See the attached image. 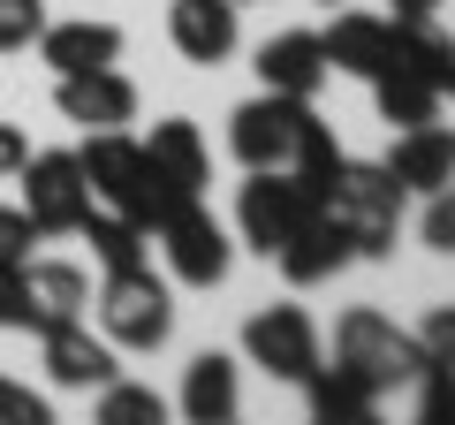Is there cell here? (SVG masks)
I'll list each match as a JSON object with an SVG mask.
<instances>
[{"instance_id": "obj_1", "label": "cell", "mask_w": 455, "mask_h": 425, "mask_svg": "<svg viewBox=\"0 0 455 425\" xmlns=\"http://www.w3.org/2000/svg\"><path fill=\"white\" fill-rule=\"evenodd\" d=\"M76 160H84V182H92V205L130 212L137 229H160L167 205L190 197V190H175V182L145 160V137H130V130H84Z\"/></svg>"}, {"instance_id": "obj_2", "label": "cell", "mask_w": 455, "mask_h": 425, "mask_svg": "<svg viewBox=\"0 0 455 425\" xmlns=\"http://www.w3.org/2000/svg\"><path fill=\"white\" fill-rule=\"evenodd\" d=\"M403 182L387 175L379 160H349L341 152V167L319 182V205L334 212L341 229H349V244H357V259H387L395 251V229H403Z\"/></svg>"}, {"instance_id": "obj_3", "label": "cell", "mask_w": 455, "mask_h": 425, "mask_svg": "<svg viewBox=\"0 0 455 425\" xmlns=\"http://www.w3.org/2000/svg\"><path fill=\"white\" fill-rule=\"evenodd\" d=\"M334 365H349L372 395H395V388H410V380L425 373V342L410 327H395L387 311L357 304V311L334 319Z\"/></svg>"}, {"instance_id": "obj_4", "label": "cell", "mask_w": 455, "mask_h": 425, "mask_svg": "<svg viewBox=\"0 0 455 425\" xmlns=\"http://www.w3.org/2000/svg\"><path fill=\"white\" fill-rule=\"evenodd\" d=\"M319 182H304L296 167H251L243 197H235V236H243L259 259H274L281 244H289L296 229H311L319 221Z\"/></svg>"}, {"instance_id": "obj_5", "label": "cell", "mask_w": 455, "mask_h": 425, "mask_svg": "<svg viewBox=\"0 0 455 425\" xmlns=\"http://www.w3.org/2000/svg\"><path fill=\"white\" fill-rule=\"evenodd\" d=\"M99 334L114 349H160L175 334V289L152 274V259L145 266H114L99 281Z\"/></svg>"}, {"instance_id": "obj_6", "label": "cell", "mask_w": 455, "mask_h": 425, "mask_svg": "<svg viewBox=\"0 0 455 425\" xmlns=\"http://www.w3.org/2000/svg\"><path fill=\"white\" fill-rule=\"evenodd\" d=\"M152 244L167 251V274H175L182 289H220L228 266H235V244H228V229L205 212V197H175L167 221L152 229Z\"/></svg>"}, {"instance_id": "obj_7", "label": "cell", "mask_w": 455, "mask_h": 425, "mask_svg": "<svg viewBox=\"0 0 455 425\" xmlns=\"http://www.w3.org/2000/svg\"><path fill=\"white\" fill-rule=\"evenodd\" d=\"M243 357L259 365V373L304 388V380L319 373V357H326L319 319H311L304 304H266V311H251V319H243Z\"/></svg>"}, {"instance_id": "obj_8", "label": "cell", "mask_w": 455, "mask_h": 425, "mask_svg": "<svg viewBox=\"0 0 455 425\" xmlns=\"http://www.w3.org/2000/svg\"><path fill=\"white\" fill-rule=\"evenodd\" d=\"M16 175H23V212H31L38 236H76L84 229V212H92V182H84L76 152H31Z\"/></svg>"}, {"instance_id": "obj_9", "label": "cell", "mask_w": 455, "mask_h": 425, "mask_svg": "<svg viewBox=\"0 0 455 425\" xmlns=\"http://www.w3.org/2000/svg\"><path fill=\"white\" fill-rule=\"evenodd\" d=\"M311 122V99H289V92H259L228 115V152L243 167H289L296 137Z\"/></svg>"}, {"instance_id": "obj_10", "label": "cell", "mask_w": 455, "mask_h": 425, "mask_svg": "<svg viewBox=\"0 0 455 425\" xmlns=\"http://www.w3.org/2000/svg\"><path fill=\"white\" fill-rule=\"evenodd\" d=\"M167 38L190 68H220L243 46V0H175L167 8Z\"/></svg>"}, {"instance_id": "obj_11", "label": "cell", "mask_w": 455, "mask_h": 425, "mask_svg": "<svg viewBox=\"0 0 455 425\" xmlns=\"http://www.w3.org/2000/svg\"><path fill=\"white\" fill-rule=\"evenodd\" d=\"M53 107H61L76 130H130L137 122V84L122 68H76V76H53Z\"/></svg>"}, {"instance_id": "obj_12", "label": "cell", "mask_w": 455, "mask_h": 425, "mask_svg": "<svg viewBox=\"0 0 455 425\" xmlns=\"http://www.w3.org/2000/svg\"><path fill=\"white\" fill-rule=\"evenodd\" d=\"M84 304H92L84 266H68V259H23V334H46V327H61V319H84Z\"/></svg>"}, {"instance_id": "obj_13", "label": "cell", "mask_w": 455, "mask_h": 425, "mask_svg": "<svg viewBox=\"0 0 455 425\" xmlns=\"http://www.w3.org/2000/svg\"><path fill=\"white\" fill-rule=\"evenodd\" d=\"M274 266H281V281H289V289H319V281H334V274H349V266H357V244H349V229H341L334 212H319L311 229H296L289 244L274 251Z\"/></svg>"}, {"instance_id": "obj_14", "label": "cell", "mask_w": 455, "mask_h": 425, "mask_svg": "<svg viewBox=\"0 0 455 425\" xmlns=\"http://www.w3.org/2000/svg\"><path fill=\"white\" fill-rule=\"evenodd\" d=\"M38 342H46L53 388H107V380L122 373V349H114L107 334H92L84 319H61V327H46Z\"/></svg>"}, {"instance_id": "obj_15", "label": "cell", "mask_w": 455, "mask_h": 425, "mask_svg": "<svg viewBox=\"0 0 455 425\" xmlns=\"http://www.w3.org/2000/svg\"><path fill=\"white\" fill-rule=\"evenodd\" d=\"M379 167H387L403 190L433 197L440 182H455V130H440V122H410V130H395V145H387Z\"/></svg>"}, {"instance_id": "obj_16", "label": "cell", "mask_w": 455, "mask_h": 425, "mask_svg": "<svg viewBox=\"0 0 455 425\" xmlns=\"http://www.w3.org/2000/svg\"><path fill=\"white\" fill-rule=\"evenodd\" d=\"M334 76L326 68V46L319 31H274L259 46V84L266 92H289V99H319V84Z\"/></svg>"}, {"instance_id": "obj_17", "label": "cell", "mask_w": 455, "mask_h": 425, "mask_svg": "<svg viewBox=\"0 0 455 425\" xmlns=\"http://www.w3.org/2000/svg\"><path fill=\"white\" fill-rule=\"evenodd\" d=\"M31 46H38V61H46L53 76H76V68H107V61H122V23L68 16V23H46Z\"/></svg>"}, {"instance_id": "obj_18", "label": "cell", "mask_w": 455, "mask_h": 425, "mask_svg": "<svg viewBox=\"0 0 455 425\" xmlns=\"http://www.w3.org/2000/svg\"><path fill=\"white\" fill-rule=\"evenodd\" d=\"M387 16H372V8H341L334 23L319 31L326 46V68H341V76H379L387 68Z\"/></svg>"}, {"instance_id": "obj_19", "label": "cell", "mask_w": 455, "mask_h": 425, "mask_svg": "<svg viewBox=\"0 0 455 425\" xmlns=\"http://www.w3.org/2000/svg\"><path fill=\"white\" fill-rule=\"evenodd\" d=\"M235 410H243V373H235V357H220V349L190 357V373H182V418L190 425H228Z\"/></svg>"}, {"instance_id": "obj_20", "label": "cell", "mask_w": 455, "mask_h": 425, "mask_svg": "<svg viewBox=\"0 0 455 425\" xmlns=\"http://www.w3.org/2000/svg\"><path fill=\"white\" fill-rule=\"evenodd\" d=\"M145 160L160 167L175 190H205L212 182V152H205V137H197V122L190 115H167V122H152V137H145Z\"/></svg>"}, {"instance_id": "obj_21", "label": "cell", "mask_w": 455, "mask_h": 425, "mask_svg": "<svg viewBox=\"0 0 455 425\" xmlns=\"http://www.w3.org/2000/svg\"><path fill=\"white\" fill-rule=\"evenodd\" d=\"M304 403H311V418H319V425H364V418L379 410V395L364 388L349 365H326V357H319V373L304 380Z\"/></svg>"}, {"instance_id": "obj_22", "label": "cell", "mask_w": 455, "mask_h": 425, "mask_svg": "<svg viewBox=\"0 0 455 425\" xmlns=\"http://www.w3.org/2000/svg\"><path fill=\"white\" fill-rule=\"evenodd\" d=\"M372 84V107H379V122H395V130H410V122H433L440 115V84L433 76H418V68H379V76H364Z\"/></svg>"}, {"instance_id": "obj_23", "label": "cell", "mask_w": 455, "mask_h": 425, "mask_svg": "<svg viewBox=\"0 0 455 425\" xmlns=\"http://www.w3.org/2000/svg\"><path fill=\"white\" fill-rule=\"evenodd\" d=\"M76 236L92 244V259L107 266V274H114V266H145V259H152V229H137L130 212H107V205L84 212V229H76Z\"/></svg>"}, {"instance_id": "obj_24", "label": "cell", "mask_w": 455, "mask_h": 425, "mask_svg": "<svg viewBox=\"0 0 455 425\" xmlns=\"http://www.w3.org/2000/svg\"><path fill=\"white\" fill-rule=\"evenodd\" d=\"M160 418H167V403L152 388H137V380L114 373L107 388H99V425H160Z\"/></svg>"}, {"instance_id": "obj_25", "label": "cell", "mask_w": 455, "mask_h": 425, "mask_svg": "<svg viewBox=\"0 0 455 425\" xmlns=\"http://www.w3.org/2000/svg\"><path fill=\"white\" fill-rule=\"evenodd\" d=\"M289 167H296V175H304V182H326V175H334V167H341V145H334V130H326L319 115L304 122V137H296Z\"/></svg>"}, {"instance_id": "obj_26", "label": "cell", "mask_w": 455, "mask_h": 425, "mask_svg": "<svg viewBox=\"0 0 455 425\" xmlns=\"http://www.w3.org/2000/svg\"><path fill=\"white\" fill-rule=\"evenodd\" d=\"M410 395H418V418L425 425H455V373H448V365L425 357V373L410 380Z\"/></svg>"}, {"instance_id": "obj_27", "label": "cell", "mask_w": 455, "mask_h": 425, "mask_svg": "<svg viewBox=\"0 0 455 425\" xmlns=\"http://www.w3.org/2000/svg\"><path fill=\"white\" fill-rule=\"evenodd\" d=\"M46 31V0H0V53H23Z\"/></svg>"}, {"instance_id": "obj_28", "label": "cell", "mask_w": 455, "mask_h": 425, "mask_svg": "<svg viewBox=\"0 0 455 425\" xmlns=\"http://www.w3.org/2000/svg\"><path fill=\"white\" fill-rule=\"evenodd\" d=\"M418 236H425L433 251H448V259H455V182H440V190L425 197V221H418Z\"/></svg>"}, {"instance_id": "obj_29", "label": "cell", "mask_w": 455, "mask_h": 425, "mask_svg": "<svg viewBox=\"0 0 455 425\" xmlns=\"http://www.w3.org/2000/svg\"><path fill=\"white\" fill-rule=\"evenodd\" d=\"M0 425H53V403L31 395L23 380H0Z\"/></svg>"}, {"instance_id": "obj_30", "label": "cell", "mask_w": 455, "mask_h": 425, "mask_svg": "<svg viewBox=\"0 0 455 425\" xmlns=\"http://www.w3.org/2000/svg\"><path fill=\"white\" fill-rule=\"evenodd\" d=\"M31 244H38L31 212H23V205H0V266H23V259H31Z\"/></svg>"}, {"instance_id": "obj_31", "label": "cell", "mask_w": 455, "mask_h": 425, "mask_svg": "<svg viewBox=\"0 0 455 425\" xmlns=\"http://www.w3.org/2000/svg\"><path fill=\"white\" fill-rule=\"evenodd\" d=\"M418 342H425V357H433V365H448V373H455V304L425 311V327H418Z\"/></svg>"}, {"instance_id": "obj_32", "label": "cell", "mask_w": 455, "mask_h": 425, "mask_svg": "<svg viewBox=\"0 0 455 425\" xmlns=\"http://www.w3.org/2000/svg\"><path fill=\"white\" fill-rule=\"evenodd\" d=\"M23 160H31V145H23V130H16V122H0V175H16Z\"/></svg>"}, {"instance_id": "obj_33", "label": "cell", "mask_w": 455, "mask_h": 425, "mask_svg": "<svg viewBox=\"0 0 455 425\" xmlns=\"http://www.w3.org/2000/svg\"><path fill=\"white\" fill-rule=\"evenodd\" d=\"M448 0H395V16H440Z\"/></svg>"}, {"instance_id": "obj_34", "label": "cell", "mask_w": 455, "mask_h": 425, "mask_svg": "<svg viewBox=\"0 0 455 425\" xmlns=\"http://www.w3.org/2000/svg\"><path fill=\"white\" fill-rule=\"evenodd\" d=\"M440 99H455V76H448V92H440Z\"/></svg>"}, {"instance_id": "obj_35", "label": "cell", "mask_w": 455, "mask_h": 425, "mask_svg": "<svg viewBox=\"0 0 455 425\" xmlns=\"http://www.w3.org/2000/svg\"><path fill=\"white\" fill-rule=\"evenodd\" d=\"M326 8H334V0H326Z\"/></svg>"}]
</instances>
